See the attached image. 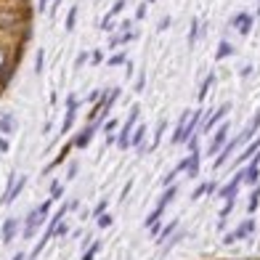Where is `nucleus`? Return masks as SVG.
<instances>
[{"label":"nucleus","mask_w":260,"mask_h":260,"mask_svg":"<svg viewBox=\"0 0 260 260\" xmlns=\"http://www.w3.org/2000/svg\"><path fill=\"white\" fill-rule=\"evenodd\" d=\"M138 114H141V109H138V104H135V106L130 109V114H128V122L122 125L120 133H117V146H120V149H130V135H133V130H135Z\"/></svg>","instance_id":"nucleus-1"},{"label":"nucleus","mask_w":260,"mask_h":260,"mask_svg":"<svg viewBox=\"0 0 260 260\" xmlns=\"http://www.w3.org/2000/svg\"><path fill=\"white\" fill-rule=\"evenodd\" d=\"M252 234H255V218H247V220H242V223L236 226L231 234H226L223 236V244H236V242H242V239H250Z\"/></svg>","instance_id":"nucleus-2"},{"label":"nucleus","mask_w":260,"mask_h":260,"mask_svg":"<svg viewBox=\"0 0 260 260\" xmlns=\"http://www.w3.org/2000/svg\"><path fill=\"white\" fill-rule=\"evenodd\" d=\"M244 144H250V141H244V135H242V133H239L236 138H231L229 144H226V146H223V149H220V152H218V159L212 162V167H215V170H220V167H223L226 162H229V157H231V154L236 152L239 146H244Z\"/></svg>","instance_id":"nucleus-3"},{"label":"nucleus","mask_w":260,"mask_h":260,"mask_svg":"<svg viewBox=\"0 0 260 260\" xmlns=\"http://www.w3.org/2000/svg\"><path fill=\"white\" fill-rule=\"evenodd\" d=\"M244 183V167H239L236 173L231 175V181L226 186H220V191H218V199H236V191H239V186Z\"/></svg>","instance_id":"nucleus-4"},{"label":"nucleus","mask_w":260,"mask_h":260,"mask_svg":"<svg viewBox=\"0 0 260 260\" xmlns=\"http://www.w3.org/2000/svg\"><path fill=\"white\" fill-rule=\"evenodd\" d=\"M229 130H231V125L229 122H220V128L215 130V135H212V144H210V149H207V154H218L220 149H223L226 144H229Z\"/></svg>","instance_id":"nucleus-5"},{"label":"nucleus","mask_w":260,"mask_h":260,"mask_svg":"<svg viewBox=\"0 0 260 260\" xmlns=\"http://www.w3.org/2000/svg\"><path fill=\"white\" fill-rule=\"evenodd\" d=\"M43 220H45V218L37 212V207H35V210H29L27 218H24V231H22V236H24V239H32V236H35V231L43 226Z\"/></svg>","instance_id":"nucleus-6"},{"label":"nucleus","mask_w":260,"mask_h":260,"mask_svg":"<svg viewBox=\"0 0 260 260\" xmlns=\"http://www.w3.org/2000/svg\"><path fill=\"white\" fill-rule=\"evenodd\" d=\"M99 128H101L99 122H88V125H85V128L80 130V133L75 135L72 146H75V149H85V146L90 144V141H93V135H96V130H99Z\"/></svg>","instance_id":"nucleus-7"},{"label":"nucleus","mask_w":260,"mask_h":260,"mask_svg":"<svg viewBox=\"0 0 260 260\" xmlns=\"http://www.w3.org/2000/svg\"><path fill=\"white\" fill-rule=\"evenodd\" d=\"M229 112H231V101L220 104V106L215 109V112H210V117H207V120H205V125H202V133H210V130H212V128H215V125H218V122H220V120H223V117H226V114H229Z\"/></svg>","instance_id":"nucleus-8"},{"label":"nucleus","mask_w":260,"mask_h":260,"mask_svg":"<svg viewBox=\"0 0 260 260\" xmlns=\"http://www.w3.org/2000/svg\"><path fill=\"white\" fill-rule=\"evenodd\" d=\"M202 120H205L202 106H199V109H194V112H191V117H188V122H186V128H183V144H186L188 138H191L194 133H197V128L202 125Z\"/></svg>","instance_id":"nucleus-9"},{"label":"nucleus","mask_w":260,"mask_h":260,"mask_svg":"<svg viewBox=\"0 0 260 260\" xmlns=\"http://www.w3.org/2000/svg\"><path fill=\"white\" fill-rule=\"evenodd\" d=\"M24 186H27V175H16L14 186L5 188V194H3V199H0V202H3V205H11V202H14V199L19 197V194L24 191Z\"/></svg>","instance_id":"nucleus-10"},{"label":"nucleus","mask_w":260,"mask_h":260,"mask_svg":"<svg viewBox=\"0 0 260 260\" xmlns=\"http://www.w3.org/2000/svg\"><path fill=\"white\" fill-rule=\"evenodd\" d=\"M75 117H77V99L69 96L67 99V114H64V125H61V135H67L75 125Z\"/></svg>","instance_id":"nucleus-11"},{"label":"nucleus","mask_w":260,"mask_h":260,"mask_svg":"<svg viewBox=\"0 0 260 260\" xmlns=\"http://www.w3.org/2000/svg\"><path fill=\"white\" fill-rule=\"evenodd\" d=\"M19 19H22V16H19L16 8H0V29H5V32L14 29L19 24Z\"/></svg>","instance_id":"nucleus-12"},{"label":"nucleus","mask_w":260,"mask_h":260,"mask_svg":"<svg viewBox=\"0 0 260 260\" xmlns=\"http://www.w3.org/2000/svg\"><path fill=\"white\" fill-rule=\"evenodd\" d=\"M260 149V138H255V141H250V144H247L242 152H239V157L234 159V167H242L244 162H250L252 157H255V152Z\"/></svg>","instance_id":"nucleus-13"},{"label":"nucleus","mask_w":260,"mask_h":260,"mask_svg":"<svg viewBox=\"0 0 260 260\" xmlns=\"http://www.w3.org/2000/svg\"><path fill=\"white\" fill-rule=\"evenodd\" d=\"M231 27L236 29L239 35H250V29H252V16L242 11V14H236V16L231 19Z\"/></svg>","instance_id":"nucleus-14"},{"label":"nucleus","mask_w":260,"mask_h":260,"mask_svg":"<svg viewBox=\"0 0 260 260\" xmlns=\"http://www.w3.org/2000/svg\"><path fill=\"white\" fill-rule=\"evenodd\" d=\"M19 234V218H8L3 223V244H11Z\"/></svg>","instance_id":"nucleus-15"},{"label":"nucleus","mask_w":260,"mask_h":260,"mask_svg":"<svg viewBox=\"0 0 260 260\" xmlns=\"http://www.w3.org/2000/svg\"><path fill=\"white\" fill-rule=\"evenodd\" d=\"M258 181H260V165H247L244 167V183H250V186H258Z\"/></svg>","instance_id":"nucleus-16"},{"label":"nucleus","mask_w":260,"mask_h":260,"mask_svg":"<svg viewBox=\"0 0 260 260\" xmlns=\"http://www.w3.org/2000/svg\"><path fill=\"white\" fill-rule=\"evenodd\" d=\"M212 82H215V75H212V72H210V75H207V77H205V82H202V88H199V93H197V101H199V104H202V101L207 99V93H210Z\"/></svg>","instance_id":"nucleus-17"},{"label":"nucleus","mask_w":260,"mask_h":260,"mask_svg":"<svg viewBox=\"0 0 260 260\" xmlns=\"http://www.w3.org/2000/svg\"><path fill=\"white\" fill-rule=\"evenodd\" d=\"M144 138H146V125H135L133 135H130V146H138V149H141Z\"/></svg>","instance_id":"nucleus-18"},{"label":"nucleus","mask_w":260,"mask_h":260,"mask_svg":"<svg viewBox=\"0 0 260 260\" xmlns=\"http://www.w3.org/2000/svg\"><path fill=\"white\" fill-rule=\"evenodd\" d=\"M14 130H16L14 117H11V114H3V117H0V133H3V135H11Z\"/></svg>","instance_id":"nucleus-19"},{"label":"nucleus","mask_w":260,"mask_h":260,"mask_svg":"<svg viewBox=\"0 0 260 260\" xmlns=\"http://www.w3.org/2000/svg\"><path fill=\"white\" fill-rule=\"evenodd\" d=\"M175 229H178V218H175V220H170V223H167V226H165V229H162V231H159L157 242H159V244H162V242H167V239H170V236H173V231H175Z\"/></svg>","instance_id":"nucleus-20"},{"label":"nucleus","mask_w":260,"mask_h":260,"mask_svg":"<svg viewBox=\"0 0 260 260\" xmlns=\"http://www.w3.org/2000/svg\"><path fill=\"white\" fill-rule=\"evenodd\" d=\"M231 53H234V45L229 40H220L218 43V51H215V58L220 61V58H226V56H231Z\"/></svg>","instance_id":"nucleus-21"},{"label":"nucleus","mask_w":260,"mask_h":260,"mask_svg":"<svg viewBox=\"0 0 260 260\" xmlns=\"http://www.w3.org/2000/svg\"><path fill=\"white\" fill-rule=\"evenodd\" d=\"M258 205H260V186H255L252 188V194H250V202H247V212H255L258 210Z\"/></svg>","instance_id":"nucleus-22"},{"label":"nucleus","mask_w":260,"mask_h":260,"mask_svg":"<svg viewBox=\"0 0 260 260\" xmlns=\"http://www.w3.org/2000/svg\"><path fill=\"white\" fill-rule=\"evenodd\" d=\"M165 128H167V122L165 120H159V125H157V130H154V138H152V146L149 149H157L159 146V138H162V133H165ZM146 149V152H149Z\"/></svg>","instance_id":"nucleus-23"},{"label":"nucleus","mask_w":260,"mask_h":260,"mask_svg":"<svg viewBox=\"0 0 260 260\" xmlns=\"http://www.w3.org/2000/svg\"><path fill=\"white\" fill-rule=\"evenodd\" d=\"M99 252H101V242H93L85 252H82L80 260H96V255H99Z\"/></svg>","instance_id":"nucleus-24"},{"label":"nucleus","mask_w":260,"mask_h":260,"mask_svg":"<svg viewBox=\"0 0 260 260\" xmlns=\"http://www.w3.org/2000/svg\"><path fill=\"white\" fill-rule=\"evenodd\" d=\"M106 64H109V67H122V64H128V56H125V51H120V53L109 56V58H106Z\"/></svg>","instance_id":"nucleus-25"},{"label":"nucleus","mask_w":260,"mask_h":260,"mask_svg":"<svg viewBox=\"0 0 260 260\" xmlns=\"http://www.w3.org/2000/svg\"><path fill=\"white\" fill-rule=\"evenodd\" d=\"M61 197H64V183H58V181H53V183H51V197H48V199H53V202H58Z\"/></svg>","instance_id":"nucleus-26"},{"label":"nucleus","mask_w":260,"mask_h":260,"mask_svg":"<svg viewBox=\"0 0 260 260\" xmlns=\"http://www.w3.org/2000/svg\"><path fill=\"white\" fill-rule=\"evenodd\" d=\"M181 239H183V231L173 234V236H170V239H167V244H165V247H162V255H167V252H170V250H173V247H175V244H178V242H181Z\"/></svg>","instance_id":"nucleus-27"},{"label":"nucleus","mask_w":260,"mask_h":260,"mask_svg":"<svg viewBox=\"0 0 260 260\" xmlns=\"http://www.w3.org/2000/svg\"><path fill=\"white\" fill-rule=\"evenodd\" d=\"M199 37V19H191V29H188V45H194Z\"/></svg>","instance_id":"nucleus-28"},{"label":"nucleus","mask_w":260,"mask_h":260,"mask_svg":"<svg viewBox=\"0 0 260 260\" xmlns=\"http://www.w3.org/2000/svg\"><path fill=\"white\" fill-rule=\"evenodd\" d=\"M234 205H236V199H226V205L223 207H220V220H226V218H229L231 215V210H234Z\"/></svg>","instance_id":"nucleus-29"},{"label":"nucleus","mask_w":260,"mask_h":260,"mask_svg":"<svg viewBox=\"0 0 260 260\" xmlns=\"http://www.w3.org/2000/svg\"><path fill=\"white\" fill-rule=\"evenodd\" d=\"M75 24H77V5H72V8H69V14H67V32H72Z\"/></svg>","instance_id":"nucleus-30"},{"label":"nucleus","mask_w":260,"mask_h":260,"mask_svg":"<svg viewBox=\"0 0 260 260\" xmlns=\"http://www.w3.org/2000/svg\"><path fill=\"white\" fill-rule=\"evenodd\" d=\"M43 67H45V51H43V48H37V56H35V72L40 75V72H43Z\"/></svg>","instance_id":"nucleus-31"},{"label":"nucleus","mask_w":260,"mask_h":260,"mask_svg":"<svg viewBox=\"0 0 260 260\" xmlns=\"http://www.w3.org/2000/svg\"><path fill=\"white\" fill-rule=\"evenodd\" d=\"M11 77H14V67H5L3 72H0V88H5L11 82Z\"/></svg>","instance_id":"nucleus-32"},{"label":"nucleus","mask_w":260,"mask_h":260,"mask_svg":"<svg viewBox=\"0 0 260 260\" xmlns=\"http://www.w3.org/2000/svg\"><path fill=\"white\" fill-rule=\"evenodd\" d=\"M106 207H109V199H101V202L93 207V212H90V215H93V218H101L104 212H106Z\"/></svg>","instance_id":"nucleus-33"},{"label":"nucleus","mask_w":260,"mask_h":260,"mask_svg":"<svg viewBox=\"0 0 260 260\" xmlns=\"http://www.w3.org/2000/svg\"><path fill=\"white\" fill-rule=\"evenodd\" d=\"M96 223H99V229H109V226H112V223H114V218H112V215H109V212H104V215H101V218H96Z\"/></svg>","instance_id":"nucleus-34"},{"label":"nucleus","mask_w":260,"mask_h":260,"mask_svg":"<svg viewBox=\"0 0 260 260\" xmlns=\"http://www.w3.org/2000/svg\"><path fill=\"white\" fill-rule=\"evenodd\" d=\"M205 194H207V183H199V186L191 191V202H197V199H202Z\"/></svg>","instance_id":"nucleus-35"},{"label":"nucleus","mask_w":260,"mask_h":260,"mask_svg":"<svg viewBox=\"0 0 260 260\" xmlns=\"http://www.w3.org/2000/svg\"><path fill=\"white\" fill-rule=\"evenodd\" d=\"M122 8H125V0H117L112 8H109V14H106V16H112V19H114V16H120V14H122Z\"/></svg>","instance_id":"nucleus-36"},{"label":"nucleus","mask_w":260,"mask_h":260,"mask_svg":"<svg viewBox=\"0 0 260 260\" xmlns=\"http://www.w3.org/2000/svg\"><path fill=\"white\" fill-rule=\"evenodd\" d=\"M186 146H188V152H191V154H194V152H199V133H194L191 138L186 141Z\"/></svg>","instance_id":"nucleus-37"},{"label":"nucleus","mask_w":260,"mask_h":260,"mask_svg":"<svg viewBox=\"0 0 260 260\" xmlns=\"http://www.w3.org/2000/svg\"><path fill=\"white\" fill-rule=\"evenodd\" d=\"M51 207H53V199H45V202L37 207V212H40L43 218H48V212H51Z\"/></svg>","instance_id":"nucleus-38"},{"label":"nucleus","mask_w":260,"mask_h":260,"mask_svg":"<svg viewBox=\"0 0 260 260\" xmlns=\"http://www.w3.org/2000/svg\"><path fill=\"white\" fill-rule=\"evenodd\" d=\"M5 67H8V51H5L3 45H0V72H3Z\"/></svg>","instance_id":"nucleus-39"},{"label":"nucleus","mask_w":260,"mask_h":260,"mask_svg":"<svg viewBox=\"0 0 260 260\" xmlns=\"http://www.w3.org/2000/svg\"><path fill=\"white\" fill-rule=\"evenodd\" d=\"M114 130H117V120H106V122H104V133H106V135H112Z\"/></svg>","instance_id":"nucleus-40"},{"label":"nucleus","mask_w":260,"mask_h":260,"mask_svg":"<svg viewBox=\"0 0 260 260\" xmlns=\"http://www.w3.org/2000/svg\"><path fill=\"white\" fill-rule=\"evenodd\" d=\"M88 58H90V53H88V51H82V53H80V56H77V58H75V67H77V69H80V67H82V64H85V61H88Z\"/></svg>","instance_id":"nucleus-41"},{"label":"nucleus","mask_w":260,"mask_h":260,"mask_svg":"<svg viewBox=\"0 0 260 260\" xmlns=\"http://www.w3.org/2000/svg\"><path fill=\"white\" fill-rule=\"evenodd\" d=\"M67 231H69V226H67V223H58V226H56V234H53V236H58V239H61V236H67Z\"/></svg>","instance_id":"nucleus-42"},{"label":"nucleus","mask_w":260,"mask_h":260,"mask_svg":"<svg viewBox=\"0 0 260 260\" xmlns=\"http://www.w3.org/2000/svg\"><path fill=\"white\" fill-rule=\"evenodd\" d=\"M144 85H146V75L141 72V75H138V82H135V93H141V90H144Z\"/></svg>","instance_id":"nucleus-43"},{"label":"nucleus","mask_w":260,"mask_h":260,"mask_svg":"<svg viewBox=\"0 0 260 260\" xmlns=\"http://www.w3.org/2000/svg\"><path fill=\"white\" fill-rule=\"evenodd\" d=\"M90 61H93V64H101V61H104V51H93V53H90Z\"/></svg>","instance_id":"nucleus-44"},{"label":"nucleus","mask_w":260,"mask_h":260,"mask_svg":"<svg viewBox=\"0 0 260 260\" xmlns=\"http://www.w3.org/2000/svg\"><path fill=\"white\" fill-rule=\"evenodd\" d=\"M75 175H77V162H72V165H69V170H67V178H69V181H72Z\"/></svg>","instance_id":"nucleus-45"},{"label":"nucleus","mask_w":260,"mask_h":260,"mask_svg":"<svg viewBox=\"0 0 260 260\" xmlns=\"http://www.w3.org/2000/svg\"><path fill=\"white\" fill-rule=\"evenodd\" d=\"M167 27H170V16H165V19H162V22H159V27H157V29H159V32H165Z\"/></svg>","instance_id":"nucleus-46"},{"label":"nucleus","mask_w":260,"mask_h":260,"mask_svg":"<svg viewBox=\"0 0 260 260\" xmlns=\"http://www.w3.org/2000/svg\"><path fill=\"white\" fill-rule=\"evenodd\" d=\"M144 16H146V5L141 3V5H138V11H135V19H144Z\"/></svg>","instance_id":"nucleus-47"},{"label":"nucleus","mask_w":260,"mask_h":260,"mask_svg":"<svg viewBox=\"0 0 260 260\" xmlns=\"http://www.w3.org/2000/svg\"><path fill=\"white\" fill-rule=\"evenodd\" d=\"M130 188H133V181H128V183H125V188H122V194H120V197H122V199H125V197H128V194H130Z\"/></svg>","instance_id":"nucleus-48"},{"label":"nucleus","mask_w":260,"mask_h":260,"mask_svg":"<svg viewBox=\"0 0 260 260\" xmlns=\"http://www.w3.org/2000/svg\"><path fill=\"white\" fill-rule=\"evenodd\" d=\"M252 72H255V69H252V64H247V67L242 69V72H239V75H242V77H250Z\"/></svg>","instance_id":"nucleus-49"},{"label":"nucleus","mask_w":260,"mask_h":260,"mask_svg":"<svg viewBox=\"0 0 260 260\" xmlns=\"http://www.w3.org/2000/svg\"><path fill=\"white\" fill-rule=\"evenodd\" d=\"M5 152H8V141H5L3 135H0V154H5Z\"/></svg>","instance_id":"nucleus-50"},{"label":"nucleus","mask_w":260,"mask_h":260,"mask_svg":"<svg viewBox=\"0 0 260 260\" xmlns=\"http://www.w3.org/2000/svg\"><path fill=\"white\" fill-rule=\"evenodd\" d=\"M11 260H27V255H24V252H16V255L11 258Z\"/></svg>","instance_id":"nucleus-51"},{"label":"nucleus","mask_w":260,"mask_h":260,"mask_svg":"<svg viewBox=\"0 0 260 260\" xmlns=\"http://www.w3.org/2000/svg\"><path fill=\"white\" fill-rule=\"evenodd\" d=\"M258 14H260V0H258Z\"/></svg>","instance_id":"nucleus-52"},{"label":"nucleus","mask_w":260,"mask_h":260,"mask_svg":"<svg viewBox=\"0 0 260 260\" xmlns=\"http://www.w3.org/2000/svg\"><path fill=\"white\" fill-rule=\"evenodd\" d=\"M146 3H154V0H146Z\"/></svg>","instance_id":"nucleus-53"}]
</instances>
